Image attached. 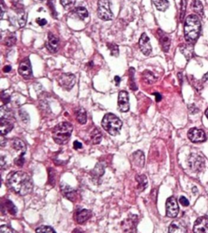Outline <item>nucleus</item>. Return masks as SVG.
Masks as SVG:
<instances>
[{
    "instance_id": "nucleus-58",
    "label": "nucleus",
    "mask_w": 208,
    "mask_h": 233,
    "mask_svg": "<svg viewBox=\"0 0 208 233\" xmlns=\"http://www.w3.org/2000/svg\"><path fill=\"white\" fill-rule=\"evenodd\" d=\"M42 1H43V0H42Z\"/></svg>"
},
{
    "instance_id": "nucleus-35",
    "label": "nucleus",
    "mask_w": 208,
    "mask_h": 233,
    "mask_svg": "<svg viewBox=\"0 0 208 233\" xmlns=\"http://www.w3.org/2000/svg\"><path fill=\"white\" fill-rule=\"evenodd\" d=\"M19 20H18V24L20 25V27L23 28L25 26L26 24V22H27V14L22 10V11H20L19 12Z\"/></svg>"
},
{
    "instance_id": "nucleus-28",
    "label": "nucleus",
    "mask_w": 208,
    "mask_h": 233,
    "mask_svg": "<svg viewBox=\"0 0 208 233\" xmlns=\"http://www.w3.org/2000/svg\"><path fill=\"white\" fill-rule=\"evenodd\" d=\"M136 221L135 219H133L132 218H129L124 220L122 222V225H123V230L124 232L126 230V228H129L128 232H134V230H133L132 228H135L136 227Z\"/></svg>"
},
{
    "instance_id": "nucleus-33",
    "label": "nucleus",
    "mask_w": 208,
    "mask_h": 233,
    "mask_svg": "<svg viewBox=\"0 0 208 233\" xmlns=\"http://www.w3.org/2000/svg\"><path fill=\"white\" fill-rule=\"evenodd\" d=\"M5 207H6V210H8L10 214L12 215H15L16 213H17V209L15 206L13 204V203L10 201V200H6L5 201Z\"/></svg>"
},
{
    "instance_id": "nucleus-46",
    "label": "nucleus",
    "mask_w": 208,
    "mask_h": 233,
    "mask_svg": "<svg viewBox=\"0 0 208 233\" xmlns=\"http://www.w3.org/2000/svg\"><path fill=\"white\" fill-rule=\"evenodd\" d=\"M179 201H180V203H181L182 206H188L189 205H190V201H189V200H188L185 197H184V196H182V197H180Z\"/></svg>"
},
{
    "instance_id": "nucleus-8",
    "label": "nucleus",
    "mask_w": 208,
    "mask_h": 233,
    "mask_svg": "<svg viewBox=\"0 0 208 233\" xmlns=\"http://www.w3.org/2000/svg\"><path fill=\"white\" fill-rule=\"evenodd\" d=\"M179 213L177 201L174 197H169L166 201V215L169 218H176Z\"/></svg>"
},
{
    "instance_id": "nucleus-34",
    "label": "nucleus",
    "mask_w": 208,
    "mask_h": 233,
    "mask_svg": "<svg viewBox=\"0 0 208 233\" xmlns=\"http://www.w3.org/2000/svg\"><path fill=\"white\" fill-rule=\"evenodd\" d=\"M134 68L131 67L129 69V88L132 90L135 91L137 89V87L136 85L135 80H134Z\"/></svg>"
},
{
    "instance_id": "nucleus-10",
    "label": "nucleus",
    "mask_w": 208,
    "mask_h": 233,
    "mask_svg": "<svg viewBox=\"0 0 208 233\" xmlns=\"http://www.w3.org/2000/svg\"><path fill=\"white\" fill-rule=\"evenodd\" d=\"M60 190L63 197H66L67 199L71 201L75 202L77 199V193L73 188L65 183L62 182L60 184Z\"/></svg>"
},
{
    "instance_id": "nucleus-21",
    "label": "nucleus",
    "mask_w": 208,
    "mask_h": 233,
    "mask_svg": "<svg viewBox=\"0 0 208 233\" xmlns=\"http://www.w3.org/2000/svg\"><path fill=\"white\" fill-rule=\"evenodd\" d=\"M132 160H133V163L135 164L137 166H140V167L144 166V164H145L144 153L141 150L134 152L132 155Z\"/></svg>"
},
{
    "instance_id": "nucleus-55",
    "label": "nucleus",
    "mask_w": 208,
    "mask_h": 233,
    "mask_svg": "<svg viewBox=\"0 0 208 233\" xmlns=\"http://www.w3.org/2000/svg\"><path fill=\"white\" fill-rule=\"evenodd\" d=\"M202 79H203V81H208V72L206 73L204 76H203Z\"/></svg>"
},
{
    "instance_id": "nucleus-20",
    "label": "nucleus",
    "mask_w": 208,
    "mask_h": 233,
    "mask_svg": "<svg viewBox=\"0 0 208 233\" xmlns=\"http://www.w3.org/2000/svg\"><path fill=\"white\" fill-rule=\"evenodd\" d=\"M76 222L79 224H82L89 220L92 216V212L89 210H80L76 212Z\"/></svg>"
},
{
    "instance_id": "nucleus-17",
    "label": "nucleus",
    "mask_w": 208,
    "mask_h": 233,
    "mask_svg": "<svg viewBox=\"0 0 208 233\" xmlns=\"http://www.w3.org/2000/svg\"><path fill=\"white\" fill-rule=\"evenodd\" d=\"M158 36H159V42L161 44V47L163 49L164 52H168L170 48V45H171V39L168 37V34L163 32L162 30L158 31Z\"/></svg>"
},
{
    "instance_id": "nucleus-18",
    "label": "nucleus",
    "mask_w": 208,
    "mask_h": 233,
    "mask_svg": "<svg viewBox=\"0 0 208 233\" xmlns=\"http://www.w3.org/2000/svg\"><path fill=\"white\" fill-rule=\"evenodd\" d=\"M168 232L170 233H184L187 232V229L185 225L181 220L173 221L169 226Z\"/></svg>"
},
{
    "instance_id": "nucleus-44",
    "label": "nucleus",
    "mask_w": 208,
    "mask_h": 233,
    "mask_svg": "<svg viewBox=\"0 0 208 233\" xmlns=\"http://www.w3.org/2000/svg\"><path fill=\"white\" fill-rule=\"evenodd\" d=\"M1 99H2V102H3L4 104H7V103H10L11 97H10V95L8 94H7L5 92H2V94H1Z\"/></svg>"
},
{
    "instance_id": "nucleus-4",
    "label": "nucleus",
    "mask_w": 208,
    "mask_h": 233,
    "mask_svg": "<svg viewBox=\"0 0 208 233\" xmlns=\"http://www.w3.org/2000/svg\"><path fill=\"white\" fill-rule=\"evenodd\" d=\"M122 124L121 119L112 113L106 114L102 120V126L104 130L112 136H117L120 134Z\"/></svg>"
},
{
    "instance_id": "nucleus-19",
    "label": "nucleus",
    "mask_w": 208,
    "mask_h": 233,
    "mask_svg": "<svg viewBox=\"0 0 208 233\" xmlns=\"http://www.w3.org/2000/svg\"><path fill=\"white\" fill-rule=\"evenodd\" d=\"M59 38L54 35L52 33H49L48 34V42L46 43V48L48 49L49 51L52 53H55L59 48Z\"/></svg>"
},
{
    "instance_id": "nucleus-2",
    "label": "nucleus",
    "mask_w": 208,
    "mask_h": 233,
    "mask_svg": "<svg viewBox=\"0 0 208 233\" xmlns=\"http://www.w3.org/2000/svg\"><path fill=\"white\" fill-rule=\"evenodd\" d=\"M201 31V23L196 15H188L184 26V38L189 43L196 42Z\"/></svg>"
},
{
    "instance_id": "nucleus-1",
    "label": "nucleus",
    "mask_w": 208,
    "mask_h": 233,
    "mask_svg": "<svg viewBox=\"0 0 208 233\" xmlns=\"http://www.w3.org/2000/svg\"><path fill=\"white\" fill-rule=\"evenodd\" d=\"M7 185L15 193L20 196H26L33 190L32 179L24 171H15L7 177Z\"/></svg>"
},
{
    "instance_id": "nucleus-12",
    "label": "nucleus",
    "mask_w": 208,
    "mask_h": 233,
    "mask_svg": "<svg viewBox=\"0 0 208 233\" xmlns=\"http://www.w3.org/2000/svg\"><path fill=\"white\" fill-rule=\"evenodd\" d=\"M139 47L142 54L145 55H150L152 52V46L150 42V38L148 37L146 33H143L141 35L140 40H139Z\"/></svg>"
},
{
    "instance_id": "nucleus-57",
    "label": "nucleus",
    "mask_w": 208,
    "mask_h": 233,
    "mask_svg": "<svg viewBox=\"0 0 208 233\" xmlns=\"http://www.w3.org/2000/svg\"><path fill=\"white\" fill-rule=\"evenodd\" d=\"M205 115H206V116H207V118L208 119V108H207V111H206Z\"/></svg>"
},
{
    "instance_id": "nucleus-9",
    "label": "nucleus",
    "mask_w": 208,
    "mask_h": 233,
    "mask_svg": "<svg viewBox=\"0 0 208 233\" xmlns=\"http://www.w3.org/2000/svg\"><path fill=\"white\" fill-rule=\"evenodd\" d=\"M129 98L126 91L121 90L118 96V109L121 112H128L129 111Z\"/></svg>"
},
{
    "instance_id": "nucleus-48",
    "label": "nucleus",
    "mask_w": 208,
    "mask_h": 233,
    "mask_svg": "<svg viewBox=\"0 0 208 233\" xmlns=\"http://www.w3.org/2000/svg\"><path fill=\"white\" fill-rule=\"evenodd\" d=\"M189 110H190V113H192V114H194V113H197V112L198 111V109L193 104L189 106Z\"/></svg>"
},
{
    "instance_id": "nucleus-41",
    "label": "nucleus",
    "mask_w": 208,
    "mask_h": 233,
    "mask_svg": "<svg viewBox=\"0 0 208 233\" xmlns=\"http://www.w3.org/2000/svg\"><path fill=\"white\" fill-rule=\"evenodd\" d=\"M19 115L21 116V119L24 124H28L29 122V115L24 110H20L19 111Z\"/></svg>"
},
{
    "instance_id": "nucleus-54",
    "label": "nucleus",
    "mask_w": 208,
    "mask_h": 233,
    "mask_svg": "<svg viewBox=\"0 0 208 233\" xmlns=\"http://www.w3.org/2000/svg\"><path fill=\"white\" fill-rule=\"evenodd\" d=\"M115 85L119 86L120 85V82H121V77L118 76H115Z\"/></svg>"
},
{
    "instance_id": "nucleus-11",
    "label": "nucleus",
    "mask_w": 208,
    "mask_h": 233,
    "mask_svg": "<svg viewBox=\"0 0 208 233\" xmlns=\"http://www.w3.org/2000/svg\"><path fill=\"white\" fill-rule=\"evenodd\" d=\"M188 137L192 142L195 143L203 142L207 139L205 133L201 129L195 128V127L190 129V131L188 132Z\"/></svg>"
},
{
    "instance_id": "nucleus-13",
    "label": "nucleus",
    "mask_w": 208,
    "mask_h": 233,
    "mask_svg": "<svg viewBox=\"0 0 208 233\" xmlns=\"http://www.w3.org/2000/svg\"><path fill=\"white\" fill-rule=\"evenodd\" d=\"M18 73L21 76L25 79H29L32 76V67H31L30 61L28 58L24 59V60L21 62V64L19 65Z\"/></svg>"
},
{
    "instance_id": "nucleus-6",
    "label": "nucleus",
    "mask_w": 208,
    "mask_h": 233,
    "mask_svg": "<svg viewBox=\"0 0 208 233\" xmlns=\"http://www.w3.org/2000/svg\"><path fill=\"white\" fill-rule=\"evenodd\" d=\"M188 165L192 171H200L205 167V160L202 156L192 154L188 159Z\"/></svg>"
},
{
    "instance_id": "nucleus-24",
    "label": "nucleus",
    "mask_w": 208,
    "mask_h": 233,
    "mask_svg": "<svg viewBox=\"0 0 208 233\" xmlns=\"http://www.w3.org/2000/svg\"><path fill=\"white\" fill-rule=\"evenodd\" d=\"M152 2L160 12H165L169 7V2L168 0H152Z\"/></svg>"
},
{
    "instance_id": "nucleus-56",
    "label": "nucleus",
    "mask_w": 208,
    "mask_h": 233,
    "mask_svg": "<svg viewBox=\"0 0 208 233\" xmlns=\"http://www.w3.org/2000/svg\"><path fill=\"white\" fill-rule=\"evenodd\" d=\"M4 163H5V162H4V157L2 156V157H1V166H2V167L3 166Z\"/></svg>"
},
{
    "instance_id": "nucleus-31",
    "label": "nucleus",
    "mask_w": 208,
    "mask_h": 233,
    "mask_svg": "<svg viewBox=\"0 0 208 233\" xmlns=\"http://www.w3.org/2000/svg\"><path fill=\"white\" fill-rule=\"evenodd\" d=\"M136 180L138 184V188L141 190H144L147 186V179L145 175H138L136 176Z\"/></svg>"
},
{
    "instance_id": "nucleus-23",
    "label": "nucleus",
    "mask_w": 208,
    "mask_h": 233,
    "mask_svg": "<svg viewBox=\"0 0 208 233\" xmlns=\"http://www.w3.org/2000/svg\"><path fill=\"white\" fill-rule=\"evenodd\" d=\"M75 115L76 120L81 124H85L87 122V114H86L85 110L83 109V108L76 110L75 112Z\"/></svg>"
},
{
    "instance_id": "nucleus-47",
    "label": "nucleus",
    "mask_w": 208,
    "mask_h": 233,
    "mask_svg": "<svg viewBox=\"0 0 208 233\" xmlns=\"http://www.w3.org/2000/svg\"><path fill=\"white\" fill-rule=\"evenodd\" d=\"M36 21L37 24H39L40 26H44L46 24H47V21L46 19H41V18H37L36 20Z\"/></svg>"
},
{
    "instance_id": "nucleus-45",
    "label": "nucleus",
    "mask_w": 208,
    "mask_h": 233,
    "mask_svg": "<svg viewBox=\"0 0 208 233\" xmlns=\"http://www.w3.org/2000/svg\"><path fill=\"white\" fill-rule=\"evenodd\" d=\"M0 232L4 233L15 232V231L13 230V229H12L11 227H8V226H7V225H3V226H1V227H0Z\"/></svg>"
},
{
    "instance_id": "nucleus-29",
    "label": "nucleus",
    "mask_w": 208,
    "mask_h": 233,
    "mask_svg": "<svg viewBox=\"0 0 208 233\" xmlns=\"http://www.w3.org/2000/svg\"><path fill=\"white\" fill-rule=\"evenodd\" d=\"M181 53L187 58V59H190L193 56V49L191 45H183L181 47Z\"/></svg>"
},
{
    "instance_id": "nucleus-53",
    "label": "nucleus",
    "mask_w": 208,
    "mask_h": 233,
    "mask_svg": "<svg viewBox=\"0 0 208 233\" xmlns=\"http://www.w3.org/2000/svg\"><path fill=\"white\" fill-rule=\"evenodd\" d=\"M1 144H0V145H1V146H4V145H6V143H7V139H5V138H4V136H3V135H1Z\"/></svg>"
},
{
    "instance_id": "nucleus-52",
    "label": "nucleus",
    "mask_w": 208,
    "mask_h": 233,
    "mask_svg": "<svg viewBox=\"0 0 208 233\" xmlns=\"http://www.w3.org/2000/svg\"><path fill=\"white\" fill-rule=\"evenodd\" d=\"M11 70H12V67L10 66V65H6L3 67V72L4 73H9V72H11Z\"/></svg>"
},
{
    "instance_id": "nucleus-43",
    "label": "nucleus",
    "mask_w": 208,
    "mask_h": 233,
    "mask_svg": "<svg viewBox=\"0 0 208 233\" xmlns=\"http://www.w3.org/2000/svg\"><path fill=\"white\" fill-rule=\"evenodd\" d=\"M24 154H21L19 157H17L15 159V164L16 166H22L24 165Z\"/></svg>"
},
{
    "instance_id": "nucleus-37",
    "label": "nucleus",
    "mask_w": 208,
    "mask_h": 233,
    "mask_svg": "<svg viewBox=\"0 0 208 233\" xmlns=\"http://www.w3.org/2000/svg\"><path fill=\"white\" fill-rule=\"evenodd\" d=\"M49 183L51 186H54L55 185V178H56V172L53 168H49Z\"/></svg>"
},
{
    "instance_id": "nucleus-38",
    "label": "nucleus",
    "mask_w": 208,
    "mask_h": 233,
    "mask_svg": "<svg viewBox=\"0 0 208 233\" xmlns=\"http://www.w3.org/2000/svg\"><path fill=\"white\" fill-rule=\"evenodd\" d=\"M15 42H16V37H15L14 33L10 34L9 36L6 37L5 44H6V45H7V46H9V47L10 46H12V45H15Z\"/></svg>"
},
{
    "instance_id": "nucleus-50",
    "label": "nucleus",
    "mask_w": 208,
    "mask_h": 233,
    "mask_svg": "<svg viewBox=\"0 0 208 233\" xmlns=\"http://www.w3.org/2000/svg\"><path fill=\"white\" fill-rule=\"evenodd\" d=\"M73 147L75 149H79L82 148V144L80 141H75L74 143H73Z\"/></svg>"
},
{
    "instance_id": "nucleus-25",
    "label": "nucleus",
    "mask_w": 208,
    "mask_h": 233,
    "mask_svg": "<svg viewBox=\"0 0 208 233\" xmlns=\"http://www.w3.org/2000/svg\"><path fill=\"white\" fill-rule=\"evenodd\" d=\"M190 6H191V8L193 9V12L198 13L201 16H203V6H202V3H201V1L193 0Z\"/></svg>"
},
{
    "instance_id": "nucleus-14",
    "label": "nucleus",
    "mask_w": 208,
    "mask_h": 233,
    "mask_svg": "<svg viewBox=\"0 0 208 233\" xmlns=\"http://www.w3.org/2000/svg\"><path fill=\"white\" fill-rule=\"evenodd\" d=\"M193 232L196 233H208V218L200 217L193 226Z\"/></svg>"
},
{
    "instance_id": "nucleus-3",
    "label": "nucleus",
    "mask_w": 208,
    "mask_h": 233,
    "mask_svg": "<svg viewBox=\"0 0 208 233\" xmlns=\"http://www.w3.org/2000/svg\"><path fill=\"white\" fill-rule=\"evenodd\" d=\"M73 129V125L68 122L60 123L52 130L53 139L58 145H64L69 141Z\"/></svg>"
},
{
    "instance_id": "nucleus-51",
    "label": "nucleus",
    "mask_w": 208,
    "mask_h": 233,
    "mask_svg": "<svg viewBox=\"0 0 208 233\" xmlns=\"http://www.w3.org/2000/svg\"><path fill=\"white\" fill-rule=\"evenodd\" d=\"M155 96V101H156L157 103H159V102H160L161 100H162V96H161V94H159V93H154L153 94Z\"/></svg>"
},
{
    "instance_id": "nucleus-49",
    "label": "nucleus",
    "mask_w": 208,
    "mask_h": 233,
    "mask_svg": "<svg viewBox=\"0 0 208 233\" xmlns=\"http://www.w3.org/2000/svg\"><path fill=\"white\" fill-rule=\"evenodd\" d=\"M73 2V0H60V3L61 5L63 7H67L70 5L71 3Z\"/></svg>"
},
{
    "instance_id": "nucleus-16",
    "label": "nucleus",
    "mask_w": 208,
    "mask_h": 233,
    "mask_svg": "<svg viewBox=\"0 0 208 233\" xmlns=\"http://www.w3.org/2000/svg\"><path fill=\"white\" fill-rule=\"evenodd\" d=\"M14 127V124L12 119L5 118H1L0 119V133L1 135H7L12 130Z\"/></svg>"
},
{
    "instance_id": "nucleus-36",
    "label": "nucleus",
    "mask_w": 208,
    "mask_h": 233,
    "mask_svg": "<svg viewBox=\"0 0 208 233\" xmlns=\"http://www.w3.org/2000/svg\"><path fill=\"white\" fill-rule=\"evenodd\" d=\"M107 47L111 51V55L115 57L119 56V47L117 45H115L114 43H107Z\"/></svg>"
},
{
    "instance_id": "nucleus-7",
    "label": "nucleus",
    "mask_w": 208,
    "mask_h": 233,
    "mask_svg": "<svg viewBox=\"0 0 208 233\" xmlns=\"http://www.w3.org/2000/svg\"><path fill=\"white\" fill-rule=\"evenodd\" d=\"M58 82L63 89L69 91L75 85L76 76L72 73H63L59 76Z\"/></svg>"
},
{
    "instance_id": "nucleus-22",
    "label": "nucleus",
    "mask_w": 208,
    "mask_h": 233,
    "mask_svg": "<svg viewBox=\"0 0 208 233\" xmlns=\"http://www.w3.org/2000/svg\"><path fill=\"white\" fill-rule=\"evenodd\" d=\"M12 147L17 151H21V154H25L26 152V145L23 141L18 138H15L12 141Z\"/></svg>"
},
{
    "instance_id": "nucleus-32",
    "label": "nucleus",
    "mask_w": 208,
    "mask_h": 233,
    "mask_svg": "<svg viewBox=\"0 0 208 233\" xmlns=\"http://www.w3.org/2000/svg\"><path fill=\"white\" fill-rule=\"evenodd\" d=\"M0 116L1 118H5V119H12V111L7 107V106H2L0 108Z\"/></svg>"
},
{
    "instance_id": "nucleus-26",
    "label": "nucleus",
    "mask_w": 208,
    "mask_h": 233,
    "mask_svg": "<svg viewBox=\"0 0 208 233\" xmlns=\"http://www.w3.org/2000/svg\"><path fill=\"white\" fill-rule=\"evenodd\" d=\"M142 79L146 84H149V85L154 83L157 80L154 74L151 73V71H147V70H146L145 72H143L142 73Z\"/></svg>"
},
{
    "instance_id": "nucleus-30",
    "label": "nucleus",
    "mask_w": 208,
    "mask_h": 233,
    "mask_svg": "<svg viewBox=\"0 0 208 233\" xmlns=\"http://www.w3.org/2000/svg\"><path fill=\"white\" fill-rule=\"evenodd\" d=\"M75 14L77 15V17L79 19H81L82 21L85 20V18H87L89 16V12L86 10V8H85L83 7H78L75 9Z\"/></svg>"
},
{
    "instance_id": "nucleus-40",
    "label": "nucleus",
    "mask_w": 208,
    "mask_h": 233,
    "mask_svg": "<svg viewBox=\"0 0 208 233\" xmlns=\"http://www.w3.org/2000/svg\"><path fill=\"white\" fill-rule=\"evenodd\" d=\"M186 5H187V1L186 0H181V12H180V20L181 21H183L184 16V13L186 11Z\"/></svg>"
},
{
    "instance_id": "nucleus-42",
    "label": "nucleus",
    "mask_w": 208,
    "mask_h": 233,
    "mask_svg": "<svg viewBox=\"0 0 208 233\" xmlns=\"http://www.w3.org/2000/svg\"><path fill=\"white\" fill-rule=\"evenodd\" d=\"M47 4H48L49 7H50V9H51L52 16L56 17L58 14H57V12H56V10H55V8H54V0H48Z\"/></svg>"
},
{
    "instance_id": "nucleus-5",
    "label": "nucleus",
    "mask_w": 208,
    "mask_h": 233,
    "mask_svg": "<svg viewBox=\"0 0 208 233\" xmlns=\"http://www.w3.org/2000/svg\"><path fill=\"white\" fill-rule=\"evenodd\" d=\"M98 15L101 20L107 21L113 19V13L110 9L109 0H98Z\"/></svg>"
},
{
    "instance_id": "nucleus-39",
    "label": "nucleus",
    "mask_w": 208,
    "mask_h": 233,
    "mask_svg": "<svg viewBox=\"0 0 208 233\" xmlns=\"http://www.w3.org/2000/svg\"><path fill=\"white\" fill-rule=\"evenodd\" d=\"M36 232L39 233H44V232H55V231L50 226H41V227H37L36 229Z\"/></svg>"
},
{
    "instance_id": "nucleus-15",
    "label": "nucleus",
    "mask_w": 208,
    "mask_h": 233,
    "mask_svg": "<svg viewBox=\"0 0 208 233\" xmlns=\"http://www.w3.org/2000/svg\"><path fill=\"white\" fill-rule=\"evenodd\" d=\"M105 168H106V163L101 162L98 163L96 164V166L94 167V169L92 170L91 171V176L93 180L95 182L98 181L99 179L104 175L105 173Z\"/></svg>"
},
{
    "instance_id": "nucleus-27",
    "label": "nucleus",
    "mask_w": 208,
    "mask_h": 233,
    "mask_svg": "<svg viewBox=\"0 0 208 233\" xmlns=\"http://www.w3.org/2000/svg\"><path fill=\"white\" fill-rule=\"evenodd\" d=\"M90 138H91V141L94 145H97V144H99L102 141V138H103V135L102 133H100V131L98 129V128H94V130L92 131L90 135Z\"/></svg>"
}]
</instances>
